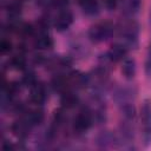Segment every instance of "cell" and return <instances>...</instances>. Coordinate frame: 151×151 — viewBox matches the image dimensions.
<instances>
[{
	"mask_svg": "<svg viewBox=\"0 0 151 151\" xmlns=\"http://www.w3.org/2000/svg\"><path fill=\"white\" fill-rule=\"evenodd\" d=\"M116 32L118 37V44L123 45L127 51L133 50L138 46V35H139V26L133 20H125L116 26Z\"/></svg>",
	"mask_w": 151,
	"mask_h": 151,
	"instance_id": "1",
	"label": "cell"
},
{
	"mask_svg": "<svg viewBox=\"0 0 151 151\" xmlns=\"http://www.w3.org/2000/svg\"><path fill=\"white\" fill-rule=\"evenodd\" d=\"M114 33L116 26L111 21H99L88 28L87 37L92 42L99 44L109 40Z\"/></svg>",
	"mask_w": 151,
	"mask_h": 151,
	"instance_id": "2",
	"label": "cell"
},
{
	"mask_svg": "<svg viewBox=\"0 0 151 151\" xmlns=\"http://www.w3.org/2000/svg\"><path fill=\"white\" fill-rule=\"evenodd\" d=\"M142 139L145 146L151 145V100H144L140 109Z\"/></svg>",
	"mask_w": 151,
	"mask_h": 151,
	"instance_id": "3",
	"label": "cell"
},
{
	"mask_svg": "<svg viewBox=\"0 0 151 151\" xmlns=\"http://www.w3.org/2000/svg\"><path fill=\"white\" fill-rule=\"evenodd\" d=\"M93 122H94V117H93L91 109L83 107L79 110V112L77 113V116L73 119V124H72L73 131L77 134H83L88 131V129L92 126Z\"/></svg>",
	"mask_w": 151,
	"mask_h": 151,
	"instance_id": "4",
	"label": "cell"
},
{
	"mask_svg": "<svg viewBox=\"0 0 151 151\" xmlns=\"http://www.w3.org/2000/svg\"><path fill=\"white\" fill-rule=\"evenodd\" d=\"M73 24V14L72 12L65 7V8H60L58 9L54 19H53V26L58 32H64L67 31L71 25Z\"/></svg>",
	"mask_w": 151,
	"mask_h": 151,
	"instance_id": "5",
	"label": "cell"
},
{
	"mask_svg": "<svg viewBox=\"0 0 151 151\" xmlns=\"http://www.w3.org/2000/svg\"><path fill=\"white\" fill-rule=\"evenodd\" d=\"M45 28V26H39L38 29L33 28V44L38 50H50L53 47V39Z\"/></svg>",
	"mask_w": 151,
	"mask_h": 151,
	"instance_id": "6",
	"label": "cell"
},
{
	"mask_svg": "<svg viewBox=\"0 0 151 151\" xmlns=\"http://www.w3.org/2000/svg\"><path fill=\"white\" fill-rule=\"evenodd\" d=\"M29 88H31L32 103H34L35 105H42L47 98V91H46L45 85L37 80L32 86H29Z\"/></svg>",
	"mask_w": 151,
	"mask_h": 151,
	"instance_id": "7",
	"label": "cell"
},
{
	"mask_svg": "<svg viewBox=\"0 0 151 151\" xmlns=\"http://www.w3.org/2000/svg\"><path fill=\"white\" fill-rule=\"evenodd\" d=\"M78 4L81 11L88 17H94L99 13L98 0H78Z\"/></svg>",
	"mask_w": 151,
	"mask_h": 151,
	"instance_id": "8",
	"label": "cell"
},
{
	"mask_svg": "<svg viewBox=\"0 0 151 151\" xmlns=\"http://www.w3.org/2000/svg\"><path fill=\"white\" fill-rule=\"evenodd\" d=\"M60 101L63 104L64 107L66 109H72L74 106H77V104L79 103V98L77 96V93H74L73 90H66L64 92L60 93Z\"/></svg>",
	"mask_w": 151,
	"mask_h": 151,
	"instance_id": "9",
	"label": "cell"
},
{
	"mask_svg": "<svg viewBox=\"0 0 151 151\" xmlns=\"http://www.w3.org/2000/svg\"><path fill=\"white\" fill-rule=\"evenodd\" d=\"M122 73L126 79H133L136 76V61L132 58H124L122 60Z\"/></svg>",
	"mask_w": 151,
	"mask_h": 151,
	"instance_id": "10",
	"label": "cell"
},
{
	"mask_svg": "<svg viewBox=\"0 0 151 151\" xmlns=\"http://www.w3.org/2000/svg\"><path fill=\"white\" fill-rule=\"evenodd\" d=\"M142 5V0H123V11L125 15L133 17L138 13Z\"/></svg>",
	"mask_w": 151,
	"mask_h": 151,
	"instance_id": "11",
	"label": "cell"
},
{
	"mask_svg": "<svg viewBox=\"0 0 151 151\" xmlns=\"http://www.w3.org/2000/svg\"><path fill=\"white\" fill-rule=\"evenodd\" d=\"M113 142H118V140H117L116 136H114L113 133L109 132V131L101 132V133L97 137V143H98V145H100V146H103V147H107V146L112 145Z\"/></svg>",
	"mask_w": 151,
	"mask_h": 151,
	"instance_id": "12",
	"label": "cell"
},
{
	"mask_svg": "<svg viewBox=\"0 0 151 151\" xmlns=\"http://www.w3.org/2000/svg\"><path fill=\"white\" fill-rule=\"evenodd\" d=\"M145 73H146V76L151 77V41L149 44L146 58H145Z\"/></svg>",
	"mask_w": 151,
	"mask_h": 151,
	"instance_id": "13",
	"label": "cell"
},
{
	"mask_svg": "<svg viewBox=\"0 0 151 151\" xmlns=\"http://www.w3.org/2000/svg\"><path fill=\"white\" fill-rule=\"evenodd\" d=\"M119 0H104V5L109 11H113L116 9V7L118 6Z\"/></svg>",
	"mask_w": 151,
	"mask_h": 151,
	"instance_id": "14",
	"label": "cell"
},
{
	"mask_svg": "<svg viewBox=\"0 0 151 151\" xmlns=\"http://www.w3.org/2000/svg\"><path fill=\"white\" fill-rule=\"evenodd\" d=\"M11 47H12V44H11L8 40H2V41H1L0 50H1V52H2V53L9 52V51H11Z\"/></svg>",
	"mask_w": 151,
	"mask_h": 151,
	"instance_id": "15",
	"label": "cell"
},
{
	"mask_svg": "<svg viewBox=\"0 0 151 151\" xmlns=\"http://www.w3.org/2000/svg\"><path fill=\"white\" fill-rule=\"evenodd\" d=\"M150 20H151V13H150Z\"/></svg>",
	"mask_w": 151,
	"mask_h": 151,
	"instance_id": "16",
	"label": "cell"
}]
</instances>
